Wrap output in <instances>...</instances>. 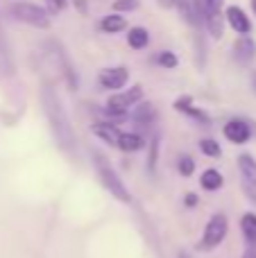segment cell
Instances as JSON below:
<instances>
[{
	"mask_svg": "<svg viewBox=\"0 0 256 258\" xmlns=\"http://www.w3.org/2000/svg\"><path fill=\"white\" fill-rule=\"evenodd\" d=\"M100 30L104 32V34H118V32H125L127 30V21L122 14H107V16L100 21Z\"/></svg>",
	"mask_w": 256,
	"mask_h": 258,
	"instance_id": "16",
	"label": "cell"
},
{
	"mask_svg": "<svg viewBox=\"0 0 256 258\" xmlns=\"http://www.w3.org/2000/svg\"><path fill=\"white\" fill-rule=\"evenodd\" d=\"M252 12H254V16H256V0H252Z\"/></svg>",
	"mask_w": 256,
	"mask_h": 258,
	"instance_id": "31",
	"label": "cell"
},
{
	"mask_svg": "<svg viewBox=\"0 0 256 258\" xmlns=\"http://www.w3.org/2000/svg\"><path fill=\"white\" fill-rule=\"evenodd\" d=\"M98 82H100V86L107 91H120V89H125V84L130 82V71H127L125 66L102 68L98 75Z\"/></svg>",
	"mask_w": 256,
	"mask_h": 258,
	"instance_id": "8",
	"label": "cell"
},
{
	"mask_svg": "<svg viewBox=\"0 0 256 258\" xmlns=\"http://www.w3.org/2000/svg\"><path fill=\"white\" fill-rule=\"evenodd\" d=\"M73 5H75V9L82 14V16L89 14V3H86V0H73Z\"/></svg>",
	"mask_w": 256,
	"mask_h": 258,
	"instance_id": "26",
	"label": "cell"
},
{
	"mask_svg": "<svg viewBox=\"0 0 256 258\" xmlns=\"http://www.w3.org/2000/svg\"><path fill=\"white\" fill-rule=\"evenodd\" d=\"M184 206H188V209L198 206V195H195V192H188V195L184 197Z\"/></svg>",
	"mask_w": 256,
	"mask_h": 258,
	"instance_id": "27",
	"label": "cell"
},
{
	"mask_svg": "<svg viewBox=\"0 0 256 258\" xmlns=\"http://www.w3.org/2000/svg\"><path fill=\"white\" fill-rule=\"evenodd\" d=\"M111 9L116 14H127V12H136L139 9V0H113Z\"/></svg>",
	"mask_w": 256,
	"mask_h": 258,
	"instance_id": "24",
	"label": "cell"
},
{
	"mask_svg": "<svg viewBox=\"0 0 256 258\" xmlns=\"http://www.w3.org/2000/svg\"><path fill=\"white\" fill-rule=\"evenodd\" d=\"M240 231L249 247L256 245V213H245L240 218Z\"/></svg>",
	"mask_w": 256,
	"mask_h": 258,
	"instance_id": "20",
	"label": "cell"
},
{
	"mask_svg": "<svg viewBox=\"0 0 256 258\" xmlns=\"http://www.w3.org/2000/svg\"><path fill=\"white\" fill-rule=\"evenodd\" d=\"M127 45H130L132 50H143L150 45V32L145 30V27L136 25V27H130V32H127Z\"/></svg>",
	"mask_w": 256,
	"mask_h": 258,
	"instance_id": "19",
	"label": "cell"
},
{
	"mask_svg": "<svg viewBox=\"0 0 256 258\" xmlns=\"http://www.w3.org/2000/svg\"><path fill=\"white\" fill-rule=\"evenodd\" d=\"M154 61H157L161 68H166V71H172V68H177L179 59H177V54L170 52V50H161V52L157 54V59H154Z\"/></svg>",
	"mask_w": 256,
	"mask_h": 258,
	"instance_id": "22",
	"label": "cell"
},
{
	"mask_svg": "<svg viewBox=\"0 0 256 258\" xmlns=\"http://www.w3.org/2000/svg\"><path fill=\"white\" fill-rule=\"evenodd\" d=\"M41 107H43L50 132H52V138L59 145V150L66 152L68 156H75V152H77L75 132H73L71 120H68L66 111H63V107H61V100L57 98V91H54L52 86H43V89H41Z\"/></svg>",
	"mask_w": 256,
	"mask_h": 258,
	"instance_id": "1",
	"label": "cell"
},
{
	"mask_svg": "<svg viewBox=\"0 0 256 258\" xmlns=\"http://www.w3.org/2000/svg\"><path fill=\"white\" fill-rule=\"evenodd\" d=\"M252 84H254V91H256V73L252 75Z\"/></svg>",
	"mask_w": 256,
	"mask_h": 258,
	"instance_id": "32",
	"label": "cell"
},
{
	"mask_svg": "<svg viewBox=\"0 0 256 258\" xmlns=\"http://www.w3.org/2000/svg\"><path fill=\"white\" fill-rule=\"evenodd\" d=\"M141 100H143V86L141 84L130 86L127 91H116V93H111V98L107 100V104H104V109H102L104 120L113 122V125L125 120L130 109L134 107V104H139Z\"/></svg>",
	"mask_w": 256,
	"mask_h": 258,
	"instance_id": "2",
	"label": "cell"
},
{
	"mask_svg": "<svg viewBox=\"0 0 256 258\" xmlns=\"http://www.w3.org/2000/svg\"><path fill=\"white\" fill-rule=\"evenodd\" d=\"M93 134L100 138V141H104L107 145H116L118 136H120V129H118L113 122H95L93 125Z\"/></svg>",
	"mask_w": 256,
	"mask_h": 258,
	"instance_id": "17",
	"label": "cell"
},
{
	"mask_svg": "<svg viewBox=\"0 0 256 258\" xmlns=\"http://www.w3.org/2000/svg\"><path fill=\"white\" fill-rule=\"evenodd\" d=\"M234 59L240 63V66H249V63L256 59V43L249 34H243L236 39L234 43Z\"/></svg>",
	"mask_w": 256,
	"mask_h": 258,
	"instance_id": "12",
	"label": "cell"
},
{
	"mask_svg": "<svg viewBox=\"0 0 256 258\" xmlns=\"http://www.w3.org/2000/svg\"><path fill=\"white\" fill-rule=\"evenodd\" d=\"M9 16L18 23H25V25H30V27H36V30H48L50 27V14L34 3L9 5Z\"/></svg>",
	"mask_w": 256,
	"mask_h": 258,
	"instance_id": "5",
	"label": "cell"
},
{
	"mask_svg": "<svg viewBox=\"0 0 256 258\" xmlns=\"http://www.w3.org/2000/svg\"><path fill=\"white\" fill-rule=\"evenodd\" d=\"M177 258H190V254H188V251H184V249H181L179 254H177Z\"/></svg>",
	"mask_w": 256,
	"mask_h": 258,
	"instance_id": "30",
	"label": "cell"
},
{
	"mask_svg": "<svg viewBox=\"0 0 256 258\" xmlns=\"http://www.w3.org/2000/svg\"><path fill=\"white\" fill-rule=\"evenodd\" d=\"M159 152H161V134L154 132L152 138L148 141V161H145V168H148V172H157Z\"/></svg>",
	"mask_w": 256,
	"mask_h": 258,
	"instance_id": "18",
	"label": "cell"
},
{
	"mask_svg": "<svg viewBox=\"0 0 256 258\" xmlns=\"http://www.w3.org/2000/svg\"><path fill=\"white\" fill-rule=\"evenodd\" d=\"M200 150H202V154L209 156V159H218V156L222 154L220 143L213 141V138H202V141H200Z\"/></svg>",
	"mask_w": 256,
	"mask_h": 258,
	"instance_id": "21",
	"label": "cell"
},
{
	"mask_svg": "<svg viewBox=\"0 0 256 258\" xmlns=\"http://www.w3.org/2000/svg\"><path fill=\"white\" fill-rule=\"evenodd\" d=\"M93 165H95V174H98L100 183L107 188V192H111V197H116V200L122 202V204H130L132 195H130V190H127L125 181L118 177V172L113 170L111 161H109L102 152H98V150L93 152Z\"/></svg>",
	"mask_w": 256,
	"mask_h": 258,
	"instance_id": "3",
	"label": "cell"
},
{
	"mask_svg": "<svg viewBox=\"0 0 256 258\" xmlns=\"http://www.w3.org/2000/svg\"><path fill=\"white\" fill-rule=\"evenodd\" d=\"M240 258H256V247H247V249L243 251V256Z\"/></svg>",
	"mask_w": 256,
	"mask_h": 258,
	"instance_id": "28",
	"label": "cell"
},
{
	"mask_svg": "<svg viewBox=\"0 0 256 258\" xmlns=\"http://www.w3.org/2000/svg\"><path fill=\"white\" fill-rule=\"evenodd\" d=\"M202 3V23L209 30L211 39H220L222 30H225V12H222V3L225 0H200Z\"/></svg>",
	"mask_w": 256,
	"mask_h": 258,
	"instance_id": "6",
	"label": "cell"
},
{
	"mask_svg": "<svg viewBox=\"0 0 256 258\" xmlns=\"http://www.w3.org/2000/svg\"><path fill=\"white\" fill-rule=\"evenodd\" d=\"M225 21H227V25L240 36L252 32V21H249V16L238 7V5H229V7L225 9Z\"/></svg>",
	"mask_w": 256,
	"mask_h": 258,
	"instance_id": "11",
	"label": "cell"
},
{
	"mask_svg": "<svg viewBox=\"0 0 256 258\" xmlns=\"http://www.w3.org/2000/svg\"><path fill=\"white\" fill-rule=\"evenodd\" d=\"M145 145H148V141H145L139 132H120V136H118V141H116V147L120 152H125V154L141 152Z\"/></svg>",
	"mask_w": 256,
	"mask_h": 258,
	"instance_id": "14",
	"label": "cell"
},
{
	"mask_svg": "<svg viewBox=\"0 0 256 258\" xmlns=\"http://www.w3.org/2000/svg\"><path fill=\"white\" fill-rule=\"evenodd\" d=\"M172 109L179 111V113H184V116H188V118H193V120L202 122V125H209V122H211V116H209L204 109L195 107L193 95H179V98L172 102Z\"/></svg>",
	"mask_w": 256,
	"mask_h": 258,
	"instance_id": "10",
	"label": "cell"
},
{
	"mask_svg": "<svg viewBox=\"0 0 256 258\" xmlns=\"http://www.w3.org/2000/svg\"><path fill=\"white\" fill-rule=\"evenodd\" d=\"M222 134H225V138L229 143L243 145V143H247L249 138H252V127H249V122L243 120V118H231V120L225 122Z\"/></svg>",
	"mask_w": 256,
	"mask_h": 258,
	"instance_id": "9",
	"label": "cell"
},
{
	"mask_svg": "<svg viewBox=\"0 0 256 258\" xmlns=\"http://www.w3.org/2000/svg\"><path fill=\"white\" fill-rule=\"evenodd\" d=\"M159 5L166 7V9H170V7H175V0H159Z\"/></svg>",
	"mask_w": 256,
	"mask_h": 258,
	"instance_id": "29",
	"label": "cell"
},
{
	"mask_svg": "<svg viewBox=\"0 0 256 258\" xmlns=\"http://www.w3.org/2000/svg\"><path fill=\"white\" fill-rule=\"evenodd\" d=\"M132 122H134L139 129H150L154 122H157V109H154V104L152 102H143V100H141L139 104H134Z\"/></svg>",
	"mask_w": 256,
	"mask_h": 258,
	"instance_id": "13",
	"label": "cell"
},
{
	"mask_svg": "<svg viewBox=\"0 0 256 258\" xmlns=\"http://www.w3.org/2000/svg\"><path fill=\"white\" fill-rule=\"evenodd\" d=\"M177 170H179L181 177H190V174L195 172V161H193V156H188V154L179 156V161H177Z\"/></svg>",
	"mask_w": 256,
	"mask_h": 258,
	"instance_id": "23",
	"label": "cell"
},
{
	"mask_svg": "<svg viewBox=\"0 0 256 258\" xmlns=\"http://www.w3.org/2000/svg\"><path fill=\"white\" fill-rule=\"evenodd\" d=\"M227 233H229V220H227L225 213H213L209 218L207 227H204V233L198 242L200 251H213L216 247H220L225 242Z\"/></svg>",
	"mask_w": 256,
	"mask_h": 258,
	"instance_id": "4",
	"label": "cell"
},
{
	"mask_svg": "<svg viewBox=\"0 0 256 258\" xmlns=\"http://www.w3.org/2000/svg\"><path fill=\"white\" fill-rule=\"evenodd\" d=\"M45 3H48V9H45V12L48 14H59V12L66 9L68 0H45Z\"/></svg>",
	"mask_w": 256,
	"mask_h": 258,
	"instance_id": "25",
	"label": "cell"
},
{
	"mask_svg": "<svg viewBox=\"0 0 256 258\" xmlns=\"http://www.w3.org/2000/svg\"><path fill=\"white\" fill-rule=\"evenodd\" d=\"M200 186H202L207 192H216V190H220V188L225 186V177H222L220 170L207 168L202 172V177H200Z\"/></svg>",
	"mask_w": 256,
	"mask_h": 258,
	"instance_id": "15",
	"label": "cell"
},
{
	"mask_svg": "<svg viewBox=\"0 0 256 258\" xmlns=\"http://www.w3.org/2000/svg\"><path fill=\"white\" fill-rule=\"evenodd\" d=\"M238 174H240V186L247 200L256 204V159L252 154H240L238 156Z\"/></svg>",
	"mask_w": 256,
	"mask_h": 258,
	"instance_id": "7",
	"label": "cell"
}]
</instances>
